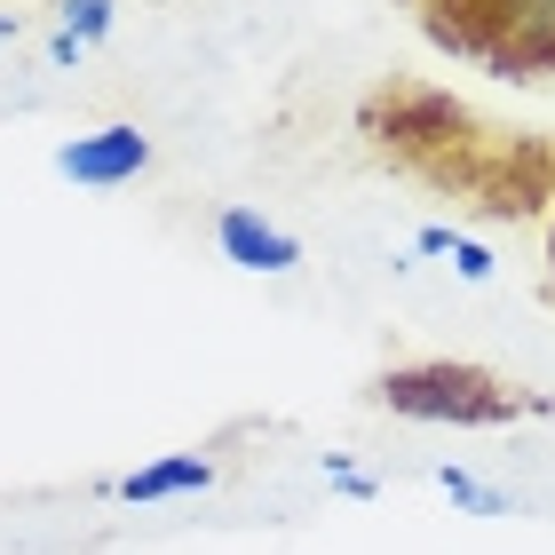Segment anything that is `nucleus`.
<instances>
[{"mask_svg":"<svg viewBox=\"0 0 555 555\" xmlns=\"http://www.w3.org/2000/svg\"><path fill=\"white\" fill-rule=\"evenodd\" d=\"M9 33H16V16H0V40H9Z\"/></svg>","mask_w":555,"mask_h":555,"instance_id":"1a4fd4ad","label":"nucleus"},{"mask_svg":"<svg viewBox=\"0 0 555 555\" xmlns=\"http://www.w3.org/2000/svg\"><path fill=\"white\" fill-rule=\"evenodd\" d=\"M215 485V461H198V452H175V461H151L135 476H119V500H175V492H207Z\"/></svg>","mask_w":555,"mask_h":555,"instance_id":"423d86ee","label":"nucleus"},{"mask_svg":"<svg viewBox=\"0 0 555 555\" xmlns=\"http://www.w3.org/2000/svg\"><path fill=\"white\" fill-rule=\"evenodd\" d=\"M373 405L397 413V421L508 428V421L547 413V397L516 389L508 373H492V365H476V358H413V365H389L382 382H373Z\"/></svg>","mask_w":555,"mask_h":555,"instance_id":"7ed1b4c3","label":"nucleus"},{"mask_svg":"<svg viewBox=\"0 0 555 555\" xmlns=\"http://www.w3.org/2000/svg\"><path fill=\"white\" fill-rule=\"evenodd\" d=\"M112 24V0H72V33L56 40V56H72V48H80L88 33H104Z\"/></svg>","mask_w":555,"mask_h":555,"instance_id":"0eeeda50","label":"nucleus"},{"mask_svg":"<svg viewBox=\"0 0 555 555\" xmlns=\"http://www.w3.org/2000/svg\"><path fill=\"white\" fill-rule=\"evenodd\" d=\"M547 413H555V397H547Z\"/></svg>","mask_w":555,"mask_h":555,"instance_id":"9d476101","label":"nucleus"},{"mask_svg":"<svg viewBox=\"0 0 555 555\" xmlns=\"http://www.w3.org/2000/svg\"><path fill=\"white\" fill-rule=\"evenodd\" d=\"M421 40L492 80L555 88V0H405Z\"/></svg>","mask_w":555,"mask_h":555,"instance_id":"f03ea898","label":"nucleus"},{"mask_svg":"<svg viewBox=\"0 0 555 555\" xmlns=\"http://www.w3.org/2000/svg\"><path fill=\"white\" fill-rule=\"evenodd\" d=\"M215 238H222V255L246 262V270H294V262H301V246H294L286 231H270L262 215H246V207L222 215V222H215Z\"/></svg>","mask_w":555,"mask_h":555,"instance_id":"39448f33","label":"nucleus"},{"mask_svg":"<svg viewBox=\"0 0 555 555\" xmlns=\"http://www.w3.org/2000/svg\"><path fill=\"white\" fill-rule=\"evenodd\" d=\"M358 143L397 183L476 222H555V128H516L421 72L358 88Z\"/></svg>","mask_w":555,"mask_h":555,"instance_id":"f257e3e1","label":"nucleus"},{"mask_svg":"<svg viewBox=\"0 0 555 555\" xmlns=\"http://www.w3.org/2000/svg\"><path fill=\"white\" fill-rule=\"evenodd\" d=\"M547 286H555V222H547Z\"/></svg>","mask_w":555,"mask_h":555,"instance_id":"6e6552de","label":"nucleus"},{"mask_svg":"<svg viewBox=\"0 0 555 555\" xmlns=\"http://www.w3.org/2000/svg\"><path fill=\"white\" fill-rule=\"evenodd\" d=\"M56 167L72 175V183H128V175L151 167V143H143L135 128H95V135H80V143H64Z\"/></svg>","mask_w":555,"mask_h":555,"instance_id":"20e7f679","label":"nucleus"}]
</instances>
